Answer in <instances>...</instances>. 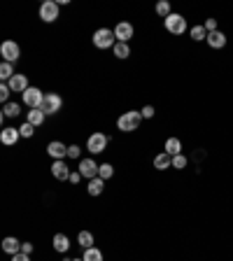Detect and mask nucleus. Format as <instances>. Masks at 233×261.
<instances>
[{"label": "nucleus", "mask_w": 233, "mask_h": 261, "mask_svg": "<svg viewBox=\"0 0 233 261\" xmlns=\"http://www.w3.org/2000/svg\"><path fill=\"white\" fill-rule=\"evenodd\" d=\"M140 122H142V115L131 110V112H124V115L116 119V129L124 130V133H133V130H138Z\"/></svg>", "instance_id": "1"}, {"label": "nucleus", "mask_w": 233, "mask_h": 261, "mask_svg": "<svg viewBox=\"0 0 233 261\" xmlns=\"http://www.w3.org/2000/svg\"><path fill=\"white\" fill-rule=\"evenodd\" d=\"M93 45L98 49H115L116 45V38H115V31L110 28H101V31L93 33Z\"/></svg>", "instance_id": "2"}, {"label": "nucleus", "mask_w": 233, "mask_h": 261, "mask_svg": "<svg viewBox=\"0 0 233 261\" xmlns=\"http://www.w3.org/2000/svg\"><path fill=\"white\" fill-rule=\"evenodd\" d=\"M163 26H166V31L171 33V35H182V33H186V19L182 14H175V12H173L168 19H163Z\"/></svg>", "instance_id": "3"}, {"label": "nucleus", "mask_w": 233, "mask_h": 261, "mask_svg": "<svg viewBox=\"0 0 233 261\" xmlns=\"http://www.w3.org/2000/svg\"><path fill=\"white\" fill-rule=\"evenodd\" d=\"M108 142H110V138L105 133H91V135L86 138V149L91 154H101V152H105Z\"/></svg>", "instance_id": "4"}, {"label": "nucleus", "mask_w": 233, "mask_h": 261, "mask_svg": "<svg viewBox=\"0 0 233 261\" xmlns=\"http://www.w3.org/2000/svg\"><path fill=\"white\" fill-rule=\"evenodd\" d=\"M61 105H63V98L58 96V93H45V100H42L40 110L49 117V115H56V112L61 110Z\"/></svg>", "instance_id": "5"}, {"label": "nucleus", "mask_w": 233, "mask_h": 261, "mask_svg": "<svg viewBox=\"0 0 233 261\" xmlns=\"http://www.w3.org/2000/svg\"><path fill=\"white\" fill-rule=\"evenodd\" d=\"M40 19L45 23H54L58 19V2L54 0H45L42 5H40Z\"/></svg>", "instance_id": "6"}, {"label": "nucleus", "mask_w": 233, "mask_h": 261, "mask_svg": "<svg viewBox=\"0 0 233 261\" xmlns=\"http://www.w3.org/2000/svg\"><path fill=\"white\" fill-rule=\"evenodd\" d=\"M0 56H2V61L7 63H14L19 56H21V49L16 45L14 40H5L2 45H0Z\"/></svg>", "instance_id": "7"}, {"label": "nucleus", "mask_w": 233, "mask_h": 261, "mask_svg": "<svg viewBox=\"0 0 233 261\" xmlns=\"http://www.w3.org/2000/svg\"><path fill=\"white\" fill-rule=\"evenodd\" d=\"M42 100H45V93L40 91L38 86H28V89L23 91V103L31 110H38L40 105H42Z\"/></svg>", "instance_id": "8"}, {"label": "nucleus", "mask_w": 233, "mask_h": 261, "mask_svg": "<svg viewBox=\"0 0 233 261\" xmlns=\"http://www.w3.org/2000/svg\"><path fill=\"white\" fill-rule=\"evenodd\" d=\"M98 170H101V166L93 161V159H82V161H79V173H82V177H86V180L98 177Z\"/></svg>", "instance_id": "9"}, {"label": "nucleus", "mask_w": 233, "mask_h": 261, "mask_svg": "<svg viewBox=\"0 0 233 261\" xmlns=\"http://www.w3.org/2000/svg\"><path fill=\"white\" fill-rule=\"evenodd\" d=\"M47 154H49L52 159H56V161H63V159L68 156V147L63 145V142H58V140H54V142L47 145Z\"/></svg>", "instance_id": "10"}, {"label": "nucleus", "mask_w": 233, "mask_h": 261, "mask_svg": "<svg viewBox=\"0 0 233 261\" xmlns=\"http://www.w3.org/2000/svg\"><path fill=\"white\" fill-rule=\"evenodd\" d=\"M133 26L128 21H121V23H116V28H115V38L116 42H128V40L133 38Z\"/></svg>", "instance_id": "11"}, {"label": "nucleus", "mask_w": 233, "mask_h": 261, "mask_svg": "<svg viewBox=\"0 0 233 261\" xmlns=\"http://www.w3.org/2000/svg\"><path fill=\"white\" fill-rule=\"evenodd\" d=\"M19 138H21L19 129H2V130H0V142H2V145H7V147L16 145Z\"/></svg>", "instance_id": "12"}, {"label": "nucleus", "mask_w": 233, "mask_h": 261, "mask_svg": "<svg viewBox=\"0 0 233 261\" xmlns=\"http://www.w3.org/2000/svg\"><path fill=\"white\" fill-rule=\"evenodd\" d=\"M7 86L12 89V93H23L26 89H28V77L26 75H14L7 82Z\"/></svg>", "instance_id": "13"}, {"label": "nucleus", "mask_w": 233, "mask_h": 261, "mask_svg": "<svg viewBox=\"0 0 233 261\" xmlns=\"http://www.w3.org/2000/svg\"><path fill=\"white\" fill-rule=\"evenodd\" d=\"M52 175L56 180H70V166L65 161H54L52 163Z\"/></svg>", "instance_id": "14"}, {"label": "nucleus", "mask_w": 233, "mask_h": 261, "mask_svg": "<svg viewBox=\"0 0 233 261\" xmlns=\"http://www.w3.org/2000/svg\"><path fill=\"white\" fill-rule=\"evenodd\" d=\"M212 49H224L226 47V35L222 31H215V33H208V40H205Z\"/></svg>", "instance_id": "15"}, {"label": "nucleus", "mask_w": 233, "mask_h": 261, "mask_svg": "<svg viewBox=\"0 0 233 261\" xmlns=\"http://www.w3.org/2000/svg\"><path fill=\"white\" fill-rule=\"evenodd\" d=\"M2 252H7L9 257H14V254L21 252V243H19L14 236H7V238L2 240Z\"/></svg>", "instance_id": "16"}, {"label": "nucleus", "mask_w": 233, "mask_h": 261, "mask_svg": "<svg viewBox=\"0 0 233 261\" xmlns=\"http://www.w3.org/2000/svg\"><path fill=\"white\" fill-rule=\"evenodd\" d=\"M163 152L171 154V156L182 154V140H179V138H168V140H166V149H163Z\"/></svg>", "instance_id": "17"}, {"label": "nucleus", "mask_w": 233, "mask_h": 261, "mask_svg": "<svg viewBox=\"0 0 233 261\" xmlns=\"http://www.w3.org/2000/svg\"><path fill=\"white\" fill-rule=\"evenodd\" d=\"M103 187H105V180H101V177H93V180H89L86 192H89V196H101Z\"/></svg>", "instance_id": "18"}, {"label": "nucleus", "mask_w": 233, "mask_h": 261, "mask_svg": "<svg viewBox=\"0 0 233 261\" xmlns=\"http://www.w3.org/2000/svg\"><path fill=\"white\" fill-rule=\"evenodd\" d=\"M173 166V156L171 154H159V156H154V168L156 170H166V168H171Z\"/></svg>", "instance_id": "19"}, {"label": "nucleus", "mask_w": 233, "mask_h": 261, "mask_svg": "<svg viewBox=\"0 0 233 261\" xmlns=\"http://www.w3.org/2000/svg\"><path fill=\"white\" fill-rule=\"evenodd\" d=\"M14 75H16V72H14V65H12V63H7V61L0 63V79H2L5 84H7V82H9V79H12Z\"/></svg>", "instance_id": "20"}, {"label": "nucleus", "mask_w": 233, "mask_h": 261, "mask_svg": "<svg viewBox=\"0 0 233 261\" xmlns=\"http://www.w3.org/2000/svg\"><path fill=\"white\" fill-rule=\"evenodd\" d=\"M54 250H56V252H68V250H70L68 236H63V233H56V236H54Z\"/></svg>", "instance_id": "21"}, {"label": "nucleus", "mask_w": 233, "mask_h": 261, "mask_svg": "<svg viewBox=\"0 0 233 261\" xmlns=\"http://www.w3.org/2000/svg\"><path fill=\"white\" fill-rule=\"evenodd\" d=\"M45 112H42V110H31V112H28V119H26V122H28V124H33V126H35V129H38V126H40V124H42V122H45Z\"/></svg>", "instance_id": "22"}, {"label": "nucleus", "mask_w": 233, "mask_h": 261, "mask_svg": "<svg viewBox=\"0 0 233 261\" xmlns=\"http://www.w3.org/2000/svg\"><path fill=\"white\" fill-rule=\"evenodd\" d=\"M112 52H115L116 59H128L131 56V47H128V42H116Z\"/></svg>", "instance_id": "23"}, {"label": "nucleus", "mask_w": 233, "mask_h": 261, "mask_svg": "<svg viewBox=\"0 0 233 261\" xmlns=\"http://www.w3.org/2000/svg\"><path fill=\"white\" fill-rule=\"evenodd\" d=\"M156 14L161 16V19H168V16L173 14V12H171V2H168V0H159V2H156Z\"/></svg>", "instance_id": "24"}, {"label": "nucleus", "mask_w": 233, "mask_h": 261, "mask_svg": "<svg viewBox=\"0 0 233 261\" xmlns=\"http://www.w3.org/2000/svg\"><path fill=\"white\" fill-rule=\"evenodd\" d=\"M77 243L84 250H89V247H93V233H89V231H79V236H77Z\"/></svg>", "instance_id": "25"}, {"label": "nucleus", "mask_w": 233, "mask_h": 261, "mask_svg": "<svg viewBox=\"0 0 233 261\" xmlns=\"http://www.w3.org/2000/svg\"><path fill=\"white\" fill-rule=\"evenodd\" d=\"M189 35H191V40H196V42L208 40V31H205V26H194V28L189 31Z\"/></svg>", "instance_id": "26"}, {"label": "nucleus", "mask_w": 233, "mask_h": 261, "mask_svg": "<svg viewBox=\"0 0 233 261\" xmlns=\"http://www.w3.org/2000/svg\"><path fill=\"white\" fill-rule=\"evenodd\" d=\"M21 115V108L16 103H5L2 105V117H19Z\"/></svg>", "instance_id": "27"}, {"label": "nucleus", "mask_w": 233, "mask_h": 261, "mask_svg": "<svg viewBox=\"0 0 233 261\" xmlns=\"http://www.w3.org/2000/svg\"><path fill=\"white\" fill-rule=\"evenodd\" d=\"M84 261H103V252L101 250H96V247H89V250H84V257H82Z\"/></svg>", "instance_id": "28"}, {"label": "nucleus", "mask_w": 233, "mask_h": 261, "mask_svg": "<svg viewBox=\"0 0 233 261\" xmlns=\"http://www.w3.org/2000/svg\"><path fill=\"white\" fill-rule=\"evenodd\" d=\"M115 175V168H112V166H110V163H103L101 166V170H98V177H101V180H105V182H108L110 177Z\"/></svg>", "instance_id": "29"}, {"label": "nucleus", "mask_w": 233, "mask_h": 261, "mask_svg": "<svg viewBox=\"0 0 233 261\" xmlns=\"http://www.w3.org/2000/svg\"><path fill=\"white\" fill-rule=\"evenodd\" d=\"M19 133H21V138H31L33 133H35V126H33V124H21V126H19Z\"/></svg>", "instance_id": "30"}, {"label": "nucleus", "mask_w": 233, "mask_h": 261, "mask_svg": "<svg viewBox=\"0 0 233 261\" xmlns=\"http://www.w3.org/2000/svg\"><path fill=\"white\" fill-rule=\"evenodd\" d=\"M173 168H186V156L184 154H177V156H173Z\"/></svg>", "instance_id": "31"}, {"label": "nucleus", "mask_w": 233, "mask_h": 261, "mask_svg": "<svg viewBox=\"0 0 233 261\" xmlns=\"http://www.w3.org/2000/svg\"><path fill=\"white\" fill-rule=\"evenodd\" d=\"M140 115H142V119H152V117L156 115V110H154V105H145V108L140 110Z\"/></svg>", "instance_id": "32"}, {"label": "nucleus", "mask_w": 233, "mask_h": 261, "mask_svg": "<svg viewBox=\"0 0 233 261\" xmlns=\"http://www.w3.org/2000/svg\"><path fill=\"white\" fill-rule=\"evenodd\" d=\"M9 93H12V89H9V86L5 84V82H2V84H0V100H2V103H7Z\"/></svg>", "instance_id": "33"}, {"label": "nucleus", "mask_w": 233, "mask_h": 261, "mask_svg": "<svg viewBox=\"0 0 233 261\" xmlns=\"http://www.w3.org/2000/svg\"><path fill=\"white\" fill-rule=\"evenodd\" d=\"M203 26H205V31H208V33L219 31V28H217V19H205V23H203Z\"/></svg>", "instance_id": "34"}, {"label": "nucleus", "mask_w": 233, "mask_h": 261, "mask_svg": "<svg viewBox=\"0 0 233 261\" xmlns=\"http://www.w3.org/2000/svg\"><path fill=\"white\" fill-rule=\"evenodd\" d=\"M79 154H82V149H79L77 145H70L68 147V156H70V159H77Z\"/></svg>", "instance_id": "35"}, {"label": "nucleus", "mask_w": 233, "mask_h": 261, "mask_svg": "<svg viewBox=\"0 0 233 261\" xmlns=\"http://www.w3.org/2000/svg\"><path fill=\"white\" fill-rule=\"evenodd\" d=\"M21 252L31 257V254H33V243H21Z\"/></svg>", "instance_id": "36"}, {"label": "nucleus", "mask_w": 233, "mask_h": 261, "mask_svg": "<svg viewBox=\"0 0 233 261\" xmlns=\"http://www.w3.org/2000/svg\"><path fill=\"white\" fill-rule=\"evenodd\" d=\"M12 261H31V257H28V254H23V252H19V254L12 257Z\"/></svg>", "instance_id": "37"}, {"label": "nucleus", "mask_w": 233, "mask_h": 261, "mask_svg": "<svg viewBox=\"0 0 233 261\" xmlns=\"http://www.w3.org/2000/svg\"><path fill=\"white\" fill-rule=\"evenodd\" d=\"M79 180H82V173H79V170L77 173H70V182H72V185H77Z\"/></svg>", "instance_id": "38"}, {"label": "nucleus", "mask_w": 233, "mask_h": 261, "mask_svg": "<svg viewBox=\"0 0 233 261\" xmlns=\"http://www.w3.org/2000/svg\"><path fill=\"white\" fill-rule=\"evenodd\" d=\"M72 261H84V259H72Z\"/></svg>", "instance_id": "39"}]
</instances>
